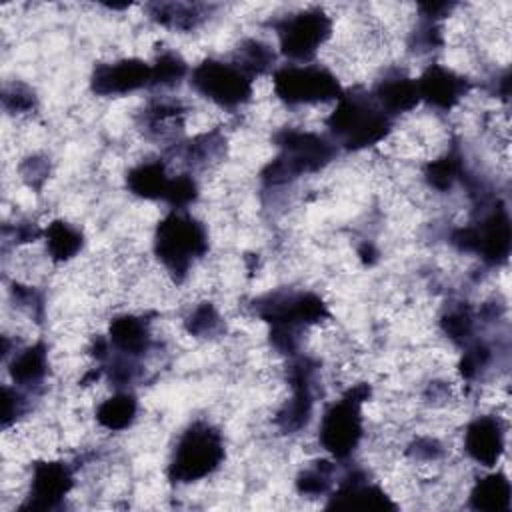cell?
<instances>
[{
    "label": "cell",
    "mask_w": 512,
    "mask_h": 512,
    "mask_svg": "<svg viewBox=\"0 0 512 512\" xmlns=\"http://www.w3.org/2000/svg\"><path fill=\"white\" fill-rule=\"evenodd\" d=\"M146 12L150 20L156 24L176 30V32H192L210 14V6L204 4H188V2H154L146 4Z\"/></svg>",
    "instance_id": "19"
},
{
    "label": "cell",
    "mask_w": 512,
    "mask_h": 512,
    "mask_svg": "<svg viewBox=\"0 0 512 512\" xmlns=\"http://www.w3.org/2000/svg\"><path fill=\"white\" fill-rule=\"evenodd\" d=\"M182 328L192 338L212 340L224 332V316L212 300H200L184 314Z\"/></svg>",
    "instance_id": "22"
},
{
    "label": "cell",
    "mask_w": 512,
    "mask_h": 512,
    "mask_svg": "<svg viewBox=\"0 0 512 512\" xmlns=\"http://www.w3.org/2000/svg\"><path fill=\"white\" fill-rule=\"evenodd\" d=\"M510 496H512V488H510L508 476L492 468L488 474H482L472 482L468 492V506L474 510L508 512Z\"/></svg>",
    "instance_id": "18"
},
{
    "label": "cell",
    "mask_w": 512,
    "mask_h": 512,
    "mask_svg": "<svg viewBox=\"0 0 512 512\" xmlns=\"http://www.w3.org/2000/svg\"><path fill=\"white\" fill-rule=\"evenodd\" d=\"M506 446L508 422L500 414H478L464 426L462 452L472 464L480 468H496L506 452Z\"/></svg>",
    "instance_id": "10"
},
{
    "label": "cell",
    "mask_w": 512,
    "mask_h": 512,
    "mask_svg": "<svg viewBox=\"0 0 512 512\" xmlns=\"http://www.w3.org/2000/svg\"><path fill=\"white\" fill-rule=\"evenodd\" d=\"M18 176H20V180H22L28 188L40 190V188L44 186V182L48 180V176H50V162H48V156L38 154V152L28 154V156L22 158L20 164H18Z\"/></svg>",
    "instance_id": "25"
},
{
    "label": "cell",
    "mask_w": 512,
    "mask_h": 512,
    "mask_svg": "<svg viewBox=\"0 0 512 512\" xmlns=\"http://www.w3.org/2000/svg\"><path fill=\"white\" fill-rule=\"evenodd\" d=\"M176 182V174H170L166 160L152 158L142 160L136 166H132L126 174V188L130 194L142 198V200H154V202H166L172 196Z\"/></svg>",
    "instance_id": "15"
},
{
    "label": "cell",
    "mask_w": 512,
    "mask_h": 512,
    "mask_svg": "<svg viewBox=\"0 0 512 512\" xmlns=\"http://www.w3.org/2000/svg\"><path fill=\"white\" fill-rule=\"evenodd\" d=\"M370 394V384L356 382L324 408L316 428V442L336 462L348 460L358 450L366 434L362 406Z\"/></svg>",
    "instance_id": "4"
},
{
    "label": "cell",
    "mask_w": 512,
    "mask_h": 512,
    "mask_svg": "<svg viewBox=\"0 0 512 512\" xmlns=\"http://www.w3.org/2000/svg\"><path fill=\"white\" fill-rule=\"evenodd\" d=\"M188 82L200 98L226 112L244 108L254 96V78L230 58H204L190 70Z\"/></svg>",
    "instance_id": "7"
},
{
    "label": "cell",
    "mask_w": 512,
    "mask_h": 512,
    "mask_svg": "<svg viewBox=\"0 0 512 512\" xmlns=\"http://www.w3.org/2000/svg\"><path fill=\"white\" fill-rule=\"evenodd\" d=\"M74 466L60 458H42L32 462L26 480L24 504L20 508L52 510L58 508L74 488Z\"/></svg>",
    "instance_id": "8"
},
{
    "label": "cell",
    "mask_w": 512,
    "mask_h": 512,
    "mask_svg": "<svg viewBox=\"0 0 512 512\" xmlns=\"http://www.w3.org/2000/svg\"><path fill=\"white\" fill-rule=\"evenodd\" d=\"M368 92L380 110L392 120L400 114L412 112L420 104L416 78L408 76L402 68H388Z\"/></svg>",
    "instance_id": "14"
},
{
    "label": "cell",
    "mask_w": 512,
    "mask_h": 512,
    "mask_svg": "<svg viewBox=\"0 0 512 512\" xmlns=\"http://www.w3.org/2000/svg\"><path fill=\"white\" fill-rule=\"evenodd\" d=\"M2 106L8 116L26 118V116L34 114V110L38 106V98L30 86L12 82V84H6L2 90Z\"/></svg>",
    "instance_id": "24"
},
{
    "label": "cell",
    "mask_w": 512,
    "mask_h": 512,
    "mask_svg": "<svg viewBox=\"0 0 512 512\" xmlns=\"http://www.w3.org/2000/svg\"><path fill=\"white\" fill-rule=\"evenodd\" d=\"M140 402L132 390H114L94 406V422L104 432H124L134 426Z\"/></svg>",
    "instance_id": "16"
},
{
    "label": "cell",
    "mask_w": 512,
    "mask_h": 512,
    "mask_svg": "<svg viewBox=\"0 0 512 512\" xmlns=\"http://www.w3.org/2000/svg\"><path fill=\"white\" fill-rule=\"evenodd\" d=\"M276 58L278 56H276V50L272 48V44H268L256 36L242 38L230 54V60L254 80L258 76L272 74L276 70Z\"/></svg>",
    "instance_id": "20"
},
{
    "label": "cell",
    "mask_w": 512,
    "mask_h": 512,
    "mask_svg": "<svg viewBox=\"0 0 512 512\" xmlns=\"http://www.w3.org/2000/svg\"><path fill=\"white\" fill-rule=\"evenodd\" d=\"M270 26L278 38L280 54L288 58L290 64L314 62L334 34L332 16L320 6L288 12L274 18Z\"/></svg>",
    "instance_id": "6"
},
{
    "label": "cell",
    "mask_w": 512,
    "mask_h": 512,
    "mask_svg": "<svg viewBox=\"0 0 512 512\" xmlns=\"http://www.w3.org/2000/svg\"><path fill=\"white\" fill-rule=\"evenodd\" d=\"M42 242L46 258L52 264H68L82 252L84 234L76 224L62 218H54L44 226Z\"/></svg>",
    "instance_id": "17"
},
{
    "label": "cell",
    "mask_w": 512,
    "mask_h": 512,
    "mask_svg": "<svg viewBox=\"0 0 512 512\" xmlns=\"http://www.w3.org/2000/svg\"><path fill=\"white\" fill-rule=\"evenodd\" d=\"M190 70L192 68L188 66V62L182 58L180 52L166 48V50L158 52L152 62L150 88L160 90L164 94L166 90L180 86L190 76Z\"/></svg>",
    "instance_id": "23"
},
{
    "label": "cell",
    "mask_w": 512,
    "mask_h": 512,
    "mask_svg": "<svg viewBox=\"0 0 512 512\" xmlns=\"http://www.w3.org/2000/svg\"><path fill=\"white\" fill-rule=\"evenodd\" d=\"M334 144L346 152H360L382 144L394 130V120L380 110L364 88H348L326 116Z\"/></svg>",
    "instance_id": "1"
},
{
    "label": "cell",
    "mask_w": 512,
    "mask_h": 512,
    "mask_svg": "<svg viewBox=\"0 0 512 512\" xmlns=\"http://www.w3.org/2000/svg\"><path fill=\"white\" fill-rule=\"evenodd\" d=\"M108 342L112 354L126 356L132 360H142L154 348L152 322L146 320L144 314L120 312L114 314L108 322Z\"/></svg>",
    "instance_id": "13"
},
{
    "label": "cell",
    "mask_w": 512,
    "mask_h": 512,
    "mask_svg": "<svg viewBox=\"0 0 512 512\" xmlns=\"http://www.w3.org/2000/svg\"><path fill=\"white\" fill-rule=\"evenodd\" d=\"M152 64L136 56H120L94 64L90 90L102 98H120L150 88Z\"/></svg>",
    "instance_id": "9"
},
{
    "label": "cell",
    "mask_w": 512,
    "mask_h": 512,
    "mask_svg": "<svg viewBox=\"0 0 512 512\" xmlns=\"http://www.w3.org/2000/svg\"><path fill=\"white\" fill-rule=\"evenodd\" d=\"M226 460V442L220 428L208 420L190 422L176 438L168 462V480L188 486L214 476Z\"/></svg>",
    "instance_id": "3"
},
{
    "label": "cell",
    "mask_w": 512,
    "mask_h": 512,
    "mask_svg": "<svg viewBox=\"0 0 512 512\" xmlns=\"http://www.w3.org/2000/svg\"><path fill=\"white\" fill-rule=\"evenodd\" d=\"M420 102L436 112H452L470 92L472 84L466 76L444 64H428L416 78Z\"/></svg>",
    "instance_id": "11"
},
{
    "label": "cell",
    "mask_w": 512,
    "mask_h": 512,
    "mask_svg": "<svg viewBox=\"0 0 512 512\" xmlns=\"http://www.w3.org/2000/svg\"><path fill=\"white\" fill-rule=\"evenodd\" d=\"M272 90L286 108H308L336 102L344 88L326 64H284L272 72Z\"/></svg>",
    "instance_id": "5"
},
{
    "label": "cell",
    "mask_w": 512,
    "mask_h": 512,
    "mask_svg": "<svg viewBox=\"0 0 512 512\" xmlns=\"http://www.w3.org/2000/svg\"><path fill=\"white\" fill-rule=\"evenodd\" d=\"M210 250L206 224L188 210H172L156 224L152 252L174 284H182Z\"/></svg>",
    "instance_id": "2"
},
{
    "label": "cell",
    "mask_w": 512,
    "mask_h": 512,
    "mask_svg": "<svg viewBox=\"0 0 512 512\" xmlns=\"http://www.w3.org/2000/svg\"><path fill=\"white\" fill-rule=\"evenodd\" d=\"M4 366L10 376V384L38 396L44 390L46 380L50 376L48 344L42 340L20 344L4 360Z\"/></svg>",
    "instance_id": "12"
},
{
    "label": "cell",
    "mask_w": 512,
    "mask_h": 512,
    "mask_svg": "<svg viewBox=\"0 0 512 512\" xmlns=\"http://www.w3.org/2000/svg\"><path fill=\"white\" fill-rule=\"evenodd\" d=\"M336 480V460L314 458L296 474L294 488L302 498H322L332 492Z\"/></svg>",
    "instance_id": "21"
}]
</instances>
